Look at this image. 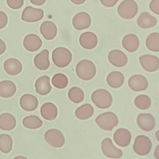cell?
Returning <instances> with one entry per match:
<instances>
[{
  "instance_id": "obj_37",
  "label": "cell",
  "mask_w": 159,
  "mask_h": 159,
  "mask_svg": "<svg viewBox=\"0 0 159 159\" xmlns=\"http://www.w3.org/2000/svg\"><path fill=\"white\" fill-rule=\"evenodd\" d=\"M149 8L154 14H159V0H152L149 4Z\"/></svg>"
},
{
  "instance_id": "obj_3",
  "label": "cell",
  "mask_w": 159,
  "mask_h": 159,
  "mask_svg": "<svg viewBox=\"0 0 159 159\" xmlns=\"http://www.w3.org/2000/svg\"><path fill=\"white\" fill-rule=\"evenodd\" d=\"M92 102L100 109L109 108L112 102V96L104 89L95 90L91 94Z\"/></svg>"
},
{
  "instance_id": "obj_12",
  "label": "cell",
  "mask_w": 159,
  "mask_h": 159,
  "mask_svg": "<svg viewBox=\"0 0 159 159\" xmlns=\"http://www.w3.org/2000/svg\"><path fill=\"white\" fill-rule=\"evenodd\" d=\"M137 122L139 127L146 132L152 130L155 126V119L151 114L141 113L139 114L137 117Z\"/></svg>"
},
{
  "instance_id": "obj_22",
  "label": "cell",
  "mask_w": 159,
  "mask_h": 159,
  "mask_svg": "<svg viewBox=\"0 0 159 159\" xmlns=\"http://www.w3.org/2000/svg\"><path fill=\"white\" fill-rule=\"evenodd\" d=\"M122 47L129 52H134L139 47V39L138 37L133 34L125 35L122 40Z\"/></svg>"
},
{
  "instance_id": "obj_14",
  "label": "cell",
  "mask_w": 159,
  "mask_h": 159,
  "mask_svg": "<svg viewBox=\"0 0 159 159\" xmlns=\"http://www.w3.org/2000/svg\"><path fill=\"white\" fill-rule=\"evenodd\" d=\"M131 133L129 130L124 128H120L116 130L113 135L115 143L122 147H127L131 141Z\"/></svg>"
},
{
  "instance_id": "obj_26",
  "label": "cell",
  "mask_w": 159,
  "mask_h": 159,
  "mask_svg": "<svg viewBox=\"0 0 159 159\" xmlns=\"http://www.w3.org/2000/svg\"><path fill=\"white\" fill-rule=\"evenodd\" d=\"M16 92L15 83L10 80H4L0 82V96L9 98L14 96Z\"/></svg>"
},
{
  "instance_id": "obj_8",
  "label": "cell",
  "mask_w": 159,
  "mask_h": 159,
  "mask_svg": "<svg viewBox=\"0 0 159 159\" xmlns=\"http://www.w3.org/2000/svg\"><path fill=\"white\" fill-rule=\"evenodd\" d=\"M44 16L42 9H37L32 6H27L23 10L21 19L27 22H36L42 20Z\"/></svg>"
},
{
  "instance_id": "obj_4",
  "label": "cell",
  "mask_w": 159,
  "mask_h": 159,
  "mask_svg": "<svg viewBox=\"0 0 159 159\" xmlns=\"http://www.w3.org/2000/svg\"><path fill=\"white\" fill-rule=\"evenodd\" d=\"M98 125L104 130H112L119 122V119L116 114L112 112H106L99 114L96 118Z\"/></svg>"
},
{
  "instance_id": "obj_27",
  "label": "cell",
  "mask_w": 159,
  "mask_h": 159,
  "mask_svg": "<svg viewBox=\"0 0 159 159\" xmlns=\"http://www.w3.org/2000/svg\"><path fill=\"white\" fill-rule=\"evenodd\" d=\"M106 81L109 86L113 88L121 87L124 82V76L123 73L118 71L109 73L106 78Z\"/></svg>"
},
{
  "instance_id": "obj_25",
  "label": "cell",
  "mask_w": 159,
  "mask_h": 159,
  "mask_svg": "<svg viewBox=\"0 0 159 159\" xmlns=\"http://www.w3.org/2000/svg\"><path fill=\"white\" fill-rule=\"evenodd\" d=\"M40 114L42 117L47 120H53L58 114L57 106L52 102H45L40 108Z\"/></svg>"
},
{
  "instance_id": "obj_7",
  "label": "cell",
  "mask_w": 159,
  "mask_h": 159,
  "mask_svg": "<svg viewBox=\"0 0 159 159\" xmlns=\"http://www.w3.org/2000/svg\"><path fill=\"white\" fill-rule=\"evenodd\" d=\"M44 139L51 146L60 148L65 144V137L63 133L56 129L48 130L44 134Z\"/></svg>"
},
{
  "instance_id": "obj_40",
  "label": "cell",
  "mask_w": 159,
  "mask_h": 159,
  "mask_svg": "<svg viewBox=\"0 0 159 159\" xmlns=\"http://www.w3.org/2000/svg\"><path fill=\"white\" fill-rule=\"evenodd\" d=\"M6 50V45L5 42L0 39V55H2L5 52Z\"/></svg>"
},
{
  "instance_id": "obj_23",
  "label": "cell",
  "mask_w": 159,
  "mask_h": 159,
  "mask_svg": "<svg viewBox=\"0 0 159 159\" xmlns=\"http://www.w3.org/2000/svg\"><path fill=\"white\" fill-rule=\"evenodd\" d=\"M137 23L142 29H149L156 25L157 19L148 12H142L137 19Z\"/></svg>"
},
{
  "instance_id": "obj_41",
  "label": "cell",
  "mask_w": 159,
  "mask_h": 159,
  "mask_svg": "<svg viewBox=\"0 0 159 159\" xmlns=\"http://www.w3.org/2000/svg\"><path fill=\"white\" fill-rule=\"evenodd\" d=\"M47 0H30V2L36 6H42L46 2Z\"/></svg>"
},
{
  "instance_id": "obj_19",
  "label": "cell",
  "mask_w": 159,
  "mask_h": 159,
  "mask_svg": "<svg viewBox=\"0 0 159 159\" xmlns=\"http://www.w3.org/2000/svg\"><path fill=\"white\" fill-rule=\"evenodd\" d=\"M35 88L36 92L40 95L48 94L52 89L50 77L47 75L39 77L35 81Z\"/></svg>"
},
{
  "instance_id": "obj_16",
  "label": "cell",
  "mask_w": 159,
  "mask_h": 159,
  "mask_svg": "<svg viewBox=\"0 0 159 159\" xmlns=\"http://www.w3.org/2000/svg\"><path fill=\"white\" fill-rule=\"evenodd\" d=\"M79 42L83 48L87 50H91L96 47L98 39L94 33L92 32H85L80 35Z\"/></svg>"
},
{
  "instance_id": "obj_38",
  "label": "cell",
  "mask_w": 159,
  "mask_h": 159,
  "mask_svg": "<svg viewBox=\"0 0 159 159\" xmlns=\"http://www.w3.org/2000/svg\"><path fill=\"white\" fill-rule=\"evenodd\" d=\"M7 22L8 18L6 14L3 11H0V29L5 27L7 24Z\"/></svg>"
},
{
  "instance_id": "obj_34",
  "label": "cell",
  "mask_w": 159,
  "mask_h": 159,
  "mask_svg": "<svg viewBox=\"0 0 159 159\" xmlns=\"http://www.w3.org/2000/svg\"><path fill=\"white\" fill-rule=\"evenodd\" d=\"M52 84L58 89L65 88L68 83L67 76L63 73H57L52 78Z\"/></svg>"
},
{
  "instance_id": "obj_43",
  "label": "cell",
  "mask_w": 159,
  "mask_h": 159,
  "mask_svg": "<svg viewBox=\"0 0 159 159\" xmlns=\"http://www.w3.org/2000/svg\"><path fill=\"white\" fill-rule=\"evenodd\" d=\"M154 155H155V157L156 158H159V145H157L156 148H155V150L154 152Z\"/></svg>"
},
{
  "instance_id": "obj_9",
  "label": "cell",
  "mask_w": 159,
  "mask_h": 159,
  "mask_svg": "<svg viewBox=\"0 0 159 159\" xmlns=\"http://www.w3.org/2000/svg\"><path fill=\"white\" fill-rule=\"evenodd\" d=\"M101 150L107 157L112 158H119L122 156V151L116 147L110 138H106L101 142Z\"/></svg>"
},
{
  "instance_id": "obj_28",
  "label": "cell",
  "mask_w": 159,
  "mask_h": 159,
  "mask_svg": "<svg viewBox=\"0 0 159 159\" xmlns=\"http://www.w3.org/2000/svg\"><path fill=\"white\" fill-rule=\"evenodd\" d=\"M16 125L15 117L9 113L0 114V129L3 130H11Z\"/></svg>"
},
{
  "instance_id": "obj_42",
  "label": "cell",
  "mask_w": 159,
  "mask_h": 159,
  "mask_svg": "<svg viewBox=\"0 0 159 159\" xmlns=\"http://www.w3.org/2000/svg\"><path fill=\"white\" fill-rule=\"evenodd\" d=\"M70 1H71V2H73L75 4L80 5V4H83L86 0H70Z\"/></svg>"
},
{
  "instance_id": "obj_36",
  "label": "cell",
  "mask_w": 159,
  "mask_h": 159,
  "mask_svg": "<svg viewBox=\"0 0 159 159\" xmlns=\"http://www.w3.org/2000/svg\"><path fill=\"white\" fill-rule=\"evenodd\" d=\"M7 6L12 9H18L24 5V0H6Z\"/></svg>"
},
{
  "instance_id": "obj_32",
  "label": "cell",
  "mask_w": 159,
  "mask_h": 159,
  "mask_svg": "<svg viewBox=\"0 0 159 159\" xmlns=\"http://www.w3.org/2000/svg\"><path fill=\"white\" fill-rule=\"evenodd\" d=\"M68 96L71 101L76 104L82 102L84 98L83 91L77 86L71 88L68 91Z\"/></svg>"
},
{
  "instance_id": "obj_44",
  "label": "cell",
  "mask_w": 159,
  "mask_h": 159,
  "mask_svg": "<svg viewBox=\"0 0 159 159\" xmlns=\"http://www.w3.org/2000/svg\"><path fill=\"white\" fill-rule=\"evenodd\" d=\"M158 131H157V133H156V136H157V140H159V139H158Z\"/></svg>"
},
{
  "instance_id": "obj_33",
  "label": "cell",
  "mask_w": 159,
  "mask_h": 159,
  "mask_svg": "<svg viewBox=\"0 0 159 159\" xmlns=\"http://www.w3.org/2000/svg\"><path fill=\"white\" fill-rule=\"evenodd\" d=\"M12 139L9 134L0 135V151L4 153H9L12 148Z\"/></svg>"
},
{
  "instance_id": "obj_1",
  "label": "cell",
  "mask_w": 159,
  "mask_h": 159,
  "mask_svg": "<svg viewBox=\"0 0 159 159\" xmlns=\"http://www.w3.org/2000/svg\"><path fill=\"white\" fill-rule=\"evenodd\" d=\"M96 72L95 65L89 60H82L76 65V75L83 80L88 81L93 79L96 75Z\"/></svg>"
},
{
  "instance_id": "obj_24",
  "label": "cell",
  "mask_w": 159,
  "mask_h": 159,
  "mask_svg": "<svg viewBox=\"0 0 159 159\" xmlns=\"http://www.w3.org/2000/svg\"><path fill=\"white\" fill-rule=\"evenodd\" d=\"M34 65L40 70H47L50 65L49 60V52L48 50H43L36 55L34 58Z\"/></svg>"
},
{
  "instance_id": "obj_31",
  "label": "cell",
  "mask_w": 159,
  "mask_h": 159,
  "mask_svg": "<svg viewBox=\"0 0 159 159\" xmlns=\"http://www.w3.org/2000/svg\"><path fill=\"white\" fill-rule=\"evenodd\" d=\"M146 46L148 50L152 52L159 51V33L153 32L146 39Z\"/></svg>"
},
{
  "instance_id": "obj_20",
  "label": "cell",
  "mask_w": 159,
  "mask_h": 159,
  "mask_svg": "<svg viewBox=\"0 0 159 159\" xmlns=\"http://www.w3.org/2000/svg\"><path fill=\"white\" fill-rule=\"evenodd\" d=\"M19 103L20 107L24 111H33L38 107L39 101L35 96L30 94H25L21 96Z\"/></svg>"
},
{
  "instance_id": "obj_15",
  "label": "cell",
  "mask_w": 159,
  "mask_h": 159,
  "mask_svg": "<svg viewBox=\"0 0 159 159\" xmlns=\"http://www.w3.org/2000/svg\"><path fill=\"white\" fill-rule=\"evenodd\" d=\"M107 58L109 61L117 67L124 66L128 61L127 55L121 50L117 49L109 52Z\"/></svg>"
},
{
  "instance_id": "obj_39",
  "label": "cell",
  "mask_w": 159,
  "mask_h": 159,
  "mask_svg": "<svg viewBox=\"0 0 159 159\" xmlns=\"http://www.w3.org/2000/svg\"><path fill=\"white\" fill-rule=\"evenodd\" d=\"M119 0H100L101 3L106 7H112L114 6Z\"/></svg>"
},
{
  "instance_id": "obj_29",
  "label": "cell",
  "mask_w": 159,
  "mask_h": 159,
  "mask_svg": "<svg viewBox=\"0 0 159 159\" xmlns=\"http://www.w3.org/2000/svg\"><path fill=\"white\" fill-rule=\"evenodd\" d=\"M94 114V108L89 104H84L78 107L75 111L76 117L80 120H86Z\"/></svg>"
},
{
  "instance_id": "obj_17",
  "label": "cell",
  "mask_w": 159,
  "mask_h": 159,
  "mask_svg": "<svg viewBox=\"0 0 159 159\" xmlns=\"http://www.w3.org/2000/svg\"><path fill=\"white\" fill-rule=\"evenodd\" d=\"M42 45L41 39L36 34H30L27 35L23 40L24 48L29 52H35L38 50Z\"/></svg>"
},
{
  "instance_id": "obj_13",
  "label": "cell",
  "mask_w": 159,
  "mask_h": 159,
  "mask_svg": "<svg viewBox=\"0 0 159 159\" xmlns=\"http://www.w3.org/2000/svg\"><path fill=\"white\" fill-rule=\"evenodd\" d=\"M129 88L134 91H145L148 86V82L147 78L141 75H134L132 76L129 81Z\"/></svg>"
},
{
  "instance_id": "obj_45",
  "label": "cell",
  "mask_w": 159,
  "mask_h": 159,
  "mask_svg": "<svg viewBox=\"0 0 159 159\" xmlns=\"http://www.w3.org/2000/svg\"><path fill=\"white\" fill-rule=\"evenodd\" d=\"M15 158H25V157H22V156H18V157H15Z\"/></svg>"
},
{
  "instance_id": "obj_10",
  "label": "cell",
  "mask_w": 159,
  "mask_h": 159,
  "mask_svg": "<svg viewBox=\"0 0 159 159\" xmlns=\"http://www.w3.org/2000/svg\"><path fill=\"white\" fill-rule=\"evenodd\" d=\"M73 27L78 30L88 29L91 24V17L86 12H80L76 14L72 19Z\"/></svg>"
},
{
  "instance_id": "obj_18",
  "label": "cell",
  "mask_w": 159,
  "mask_h": 159,
  "mask_svg": "<svg viewBox=\"0 0 159 159\" xmlns=\"http://www.w3.org/2000/svg\"><path fill=\"white\" fill-rule=\"evenodd\" d=\"M40 31L45 39L51 40H53L57 34V27L54 22L46 20L41 24Z\"/></svg>"
},
{
  "instance_id": "obj_6",
  "label": "cell",
  "mask_w": 159,
  "mask_h": 159,
  "mask_svg": "<svg viewBox=\"0 0 159 159\" xmlns=\"http://www.w3.org/2000/svg\"><path fill=\"white\" fill-rule=\"evenodd\" d=\"M133 149L139 155L144 156L148 154L152 149V142L146 135H138L134 141Z\"/></svg>"
},
{
  "instance_id": "obj_30",
  "label": "cell",
  "mask_w": 159,
  "mask_h": 159,
  "mask_svg": "<svg viewBox=\"0 0 159 159\" xmlns=\"http://www.w3.org/2000/svg\"><path fill=\"white\" fill-rule=\"evenodd\" d=\"M23 125L30 129H36L41 127L43 125L42 120L37 116L31 115L25 117L22 120Z\"/></svg>"
},
{
  "instance_id": "obj_5",
  "label": "cell",
  "mask_w": 159,
  "mask_h": 159,
  "mask_svg": "<svg viewBox=\"0 0 159 159\" xmlns=\"http://www.w3.org/2000/svg\"><path fill=\"white\" fill-rule=\"evenodd\" d=\"M138 5L134 0H124L118 6L117 13L124 19H131L137 14Z\"/></svg>"
},
{
  "instance_id": "obj_2",
  "label": "cell",
  "mask_w": 159,
  "mask_h": 159,
  "mask_svg": "<svg viewBox=\"0 0 159 159\" xmlns=\"http://www.w3.org/2000/svg\"><path fill=\"white\" fill-rule=\"evenodd\" d=\"M52 58L53 63L58 67L65 68L71 61L72 54L68 48L60 47L55 48L52 52Z\"/></svg>"
},
{
  "instance_id": "obj_21",
  "label": "cell",
  "mask_w": 159,
  "mask_h": 159,
  "mask_svg": "<svg viewBox=\"0 0 159 159\" xmlns=\"http://www.w3.org/2000/svg\"><path fill=\"white\" fill-rule=\"evenodd\" d=\"M4 69L6 73L11 76L19 74L22 70V63L19 60L14 58H10L4 63Z\"/></svg>"
},
{
  "instance_id": "obj_35",
  "label": "cell",
  "mask_w": 159,
  "mask_h": 159,
  "mask_svg": "<svg viewBox=\"0 0 159 159\" xmlns=\"http://www.w3.org/2000/svg\"><path fill=\"white\" fill-rule=\"evenodd\" d=\"M134 102L136 107L139 109L146 110L151 106V99L147 95L140 94L135 98Z\"/></svg>"
},
{
  "instance_id": "obj_11",
  "label": "cell",
  "mask_w": 159,
  "mask_h": 159,
  "mask_svg": "<svg viewBox=\"0 0 159 159\" xmlns=\"http://www.w3.org/2000/svg\"><path fill=\"white\" fill-rule=\"evenodd\" d=\"M142 68L148 72H154L159 68V59L155 55H143L139 57Z\"/></svg>"
}]
</instances>
